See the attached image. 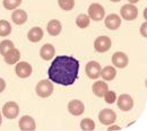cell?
<instances>
[{"instance_id":"1","label":"cell","mask_w":147,"mask_h":131,"mask_svg":"<svg viewBox=\"0 0 147 131\" xmlns=\"http://www.w3.org/2000/svg\"><path fill=\"white\" fill-rule=\"evenodd\" d=\"M79 61L74 56H59L52 61L48 75L50 80L62 86H70L77 80Z\"/></svg>"},{"instance_id":"2","label":"cell","mask_w":147,"mask_h":131,"mask_svg":"<svg viewBox=\"0 0 147 131\" xmlns=\"http://www.w3.org/2000/svg\"><path fill=\"white\" fill-rule=\"evenodd\" d=\"M53 85H52V81L51 80H41L38 81V84L36 85V94L40 97H43V98H47L49 96H51L53 93Z\"/></svg>"},{"instance_id":"3","label":"cell","mask_w":147,"mask_h":131,"mask_svg":"<svg viewBox=\"0 0 147 131\" xmlns=\"http://www.w3.org/2000/svg\"><path fill=\"white\" fill-rule=\"evenodd\" d=\"M104 16H105V10L103 6L97 2H93L88 8V17L92 18L93 20L100 21L104 18Z\"/></svg>"},{"instance_id":"4","label":"cell","mask_w":147,"mask_h":131,"mask_svg":"<svg viewBox=\"0 0 147 131\" xmlns=\"http://www.w3.org/2000/svg\"><path fill=\"white\" fill-rule=\"evenodd\" d=\"M120 14L121 17L126 20H134L138 16V9L134 3H127L120 8Z\"/></svg>"},{"instance_id":"5","label":"cell","mask_w":147,"mask_h":131,"mask_svg":"<svg viewBox=\"0 0 147 131\" xmlns=\"http://www.w3.org/2000/svg\"><path fill=\"white\" fill-rule=\"evenodd\" d=\"M111 45H112L111 38L108 36H98L94 41V49L98 53H104L109 51L111 49Z\"/></svg>"},{"instance_id":"6","label":"cell","mask_w":147,"mask_h":131,"mask_svg":"<svg viewBox=\"0 0 147 131\" xmlns=\"http://www.w3.org/2000/svg\"><path fill=\"white\" fill-rule=\"evenodd\" d=\"M98 120L103 126H110L113 124L117 120V114L111 109H104L98 114Z\"/></svg>"},{"instance_id":"7","label":"cell","mask_w":147,"mask_h":131,"mask_svg":"<svg viewBox=\"0 0 147 131\" xmlns=\"http://www.w3.org/2000/svg\"><path fill=\"white\" fill-rule=\"evenodd\" d=\"M101 64L96 61H91L85 66V73L86 76L91 79H98V77L101 75Z\"/></svg>"},{"instance_id":"8","label":"cell","mask_w":147,"mask_h":131,"mask_svg":"<svg viewBox=\"0 0 147 131\" xmlns=\"http://www.w3.org/2000/svg\"><path fill=\"white\" fill-rule=\"evenodd\" d=\"M2 114L7 119H15L19 114V106L16 102H8L2 107Z\"/></svg>"},{"instance_id":"9","label":"cell","mask_w":147,"mask_h":131,"mask_svg":"<svg viewBox=\"0 0 147 131\" xmlns=\"http://www.w3.org/2000/svg\"><path fill=\"white\" fill-rule=\"evenodd\" d=\"M118 107L121 110V111H130L132 107H134V99L131 98V96L128 94H121L118 98Z\"/></svg>"},{"instance_id":"10","label":"cell","mask_w":147,"mask_h":131,"mask_svg":"<svg viewBox=\"0 0 147 131\" xmlns=\"http://www.w3.org/2000/svg\"><path fill=\"white\" fill-rule=\"evenodd\" d=\"M15 71H16V75L18 76L19 78H27V77L32 75L33 69H32V66L28 62L22 61V62H17Z\"/></svg>"},{"instance_id":"11","label":"cell","mask_w":147,"mask_h":131,"mask_svg":"<svg viewBox=\"0 0 147 131\" xmlns=\"http://www.w3.org/2000/svg\"><path fill=\"white\" fill-rule=\"evenodd\" d=\"M19 129L23 131H33L36 129V123L34 119L30 115H24L19 119Z\"/></svg>"},{"instance_id":"12","label":"cell","mask_w":147,"mask_h":131,"mask_svg":"<svg viewBox=\"0 0 147 131\" xmlns=\"http://www.w3.org/2000/svg\"><path fill=\"white\" fill-rule=\"evenodd\" d=\"M111 61H112L113 66H115L117 68L122 69V68H126L128 66L129 59L127 54L123 53V52H115V53H113Z\"/></svg>"},{"instance_id":"13","label":"cell","mask_w":147,"mask_h":131,"mask_svg":"<svg viewBox=\"0 0 147 131\" xmlns=\"http://www.w3.org/2000/svg\"><path fill=\"white\" fill-rule=\"evenodd\" d=\"M68 111H69L70 114H73L75 116L82 115L84 113V111H85V105L79 99H73L68 104Z\"/></svg>"},{"instance_id":"14","label":"cell","mask_w":147,"mask_h":131,"mask_svg":"<svg viewBox=\"0 0 147 131\" xmlns=\"http://www.w3.org/2000/svg\"><path fill=\"white\" fill-rule=\"evenodd\" d=\"M93 93L95 96L97 97H103L104 94L107 93V91L109 89V86L107 84V81H103V80H97L93 84Z\"/></svg>"},{"instance_id":"15","label":"cell","mask_w":147,"mask_h":131,"mask_svg":"<svg viewBox=\"0 0 147 131\" xmlns=\"http://www.w3.org/2000/svg\"><path fill=\"white\" fill-rule=\"evenodd\" d=\"M55 46H53L52 44H50V43L44 44V45L41 48V50H40V56H41V58H42L43 60H45V61L51 60V59L53 58V56H55Z\"/></svg>"},{"instance_id":"16","label":"cell","mask_w":147,"mask_h":131,"mask_svg":"<svg viewBox=\"0 0 147 131\" xmlns=\"http://www.w3.org/2000/svg\"><path fill=\"white\" fill-rule=\"evenodd\" d=\"M104 24H105L107 28L113 31V30L119 28V26L121 25V18L117 14H110L109 16H107Z\"/></svg>"},{"instance_id":"17","label":"cell","mask_w":147,"mask_h":131,"mask_svg":"<svg viewBox=\"0 0 147 131\" xmlns=\"http://www.w3.org/2000/svg\"><path fill=\"white\" fill-rule=\"evenodd\" d=\"M47 30H48V33L52 36H57L61 33L62 31V26H61V23L58 20V19H52L48 23V26H47Z\"/></svg>"},{"instance_id":"18","label":"cell","mask_w":147,"mask_h":131,"mask_svg":"<svg viewBox=\"0 0 147 131\" xmlns=\"http://www.w3.org/2000/svg\"><path fill=\"white\" fill-rule=\"evenodd\" d=\"M11 20L16 24V25H23L27 21V14L25 10L23 9H16L14 10L13 15H11Z\"/></svg>"},{"instance_id":"19","label":"cell","mask_w":147,"mask_h":131,"mask_svg":"<svg viewBox=\"0 0 147 131\" xmlns=\"http://www.w3.org/2000/svg\"><path fill=\"white\" fill-rule=\"evenodd\" d=\"M5 62L8 63V64H15L16 62H18L19 59H20V52H19L17 49L13 48L9 52H7L5 56Z\"/></svg>"},{"instance_id":"20","label":"cell","mask_w":147,"mask_h":131,"mask_svg":"<svg viewBox=\"0 0 147 131\" xmlns=\"http://www.w3.org/2000/svg\"><path fill=\"white\" fill-rule=\"evenodd\" d=\"M44 33H43V30L41 27H33L28 31L27 33V38L33 42V43H36V42H40L42 38H43Z\"/></svg>"},{"instance_id":"21","label":"cell","mask_w":147,"mask_h":131,"mask_svg":"<svg viewBox=\"0 0 147 131\" xmlns=\"http://www.w3.org/2000/svg\"><path fill=\"white\" fill-rule=\"evenodd\" d=\"M101 77L103 78V80H113L117 76V70L114 67L112 66H107L103 69H101Z\"/></svg>"},{"instance_id":"22","label":"cell","mask_w":147,"mask_h":131,"mask_svg":"<svg viewBox=\"0 0 147 131\" xmlns=\"http://www.w3.org/2000/svg\"><path fill=\"white\" fill-rule=\"evenodd\" d=\"M90 20H91V18L88 17V15L80 14V15H78L76 17V25L79 28H86L90 25Z\"/></svg>"},{"instance_id":"23","label":"cell","mask_w":147,"mask_h":131,"mask_svg":"<svg viewBox=\"0 0 147 131\" xmlns=\"http://www.w3.org/2000/svg\"><path fill=\"white\" fill-rule=\"evenodd\" d=\"M11 33V25L5 19H0V36H7Z\"/></svg>"},{"instance_id":"24","label":"cell","mask_w":147,"mask_h":131,"mask_svg":"<svg viewBox=\"0 0 147 131\" xmlns=\"http://www.w3.org/2000/svg\"><path fill=\"white\" fill-rule=\"evenodd\" d=\"M14 48V43L10 40H3L0 43V54L5 56L7 52H9L11 49Z\"/></svg>"},{"instance_id":"25","label":"cell","mask_w":147,"mask_h":131,"mask_svg":"<svg viewBox=\"0 0 147 131\" xmlns=\"http://www.w3.org/2000/svg\"><path fill=\"white\" fill-rule=\"evenodd\" d=\"M80 128L84 131H92L95 129V122L92 119H88V118L83 119L80 122Z\"/></svg>"},{"instance_id":"26","label":"cell","mask_w":147,"mask_h":131,"mask_svg":"<svg viewBox=\"0 0 147 131\" xmlns=\"http://www.w3.org/2000/svg\"><path fill=\"white\" fill-rule=\"evenodd\" d=\"M22 3V0H3L2 5L7 10H15Z\"/></svg>"},{"instance_id":"27","label":"cell","mask_w":147,"mask_h":131,"mask_svg":"<svg viewBox=\"0 0 147 131\" xmlns=\"http://www.w3.org/2000/svg\"><path fill=\"white\" fill-rule=\"evenodd\" d=\"M58 3L63 10H71L75 6V0H58Z\"/></svg>"},{"instance_id":"28","label":"cell","mask_w":147,"mask_h":131,"mask_svg":"<svg viewBox=\"0 0 147 131\" xmlns=\"http://www.w3.org/2000/svg\"><path fill=\"white\" fill-rule=\"evenodd\" d=\"M104 101L108 103V104H113L114 102H115V99H117V95L115 93L113 92V91H107V93L104 94Z\"/></svg>"},{"instance_id":"29","label":"cell","mask_w":147,"mask_h":131,"mask_svg":"<svg viewBox=\"0 0 147 131\" xmlns=\"http://www.w3.org/2000/svg\"><path fill=\"white\" fill-rule=\"evenodd\" d=\"M146 26L147 24L146 23H144L143 25H142V27H140V33H142V35L144 36V38H146L147 34H146Z\"/></svg>"},{"instance_id":"30","label":"cell","mask_w":147,"mask_h":131,"mask_svg":"<svg viewBox=\"0 0 147 131\" xmlns=\"http://www.w3.org/2000/svg\"><path fill=\"white\" fill-rule=\"evenodd\" d=\"M5 88H6V81L2 78H0V93H2Z\"/></svg>"},{"instance_id":"31","label":"cell","mask_w":147,"mask_h":131,"mask_svg":"<svg viewBox=\"0 0 147 131\" xmlns=\"http://www.w3.org/2000/svg\"><path fill=\"white\" fill-rule=\"evenodd\" d=\"M114 129H115V130H120L119 127H111V128H109V130H114Z\"/></svg>"},{"instance_id":"32","label":"cell","mask_w":147,"mask_h":131,"mask_svg":"<svg viewBox=\"0 0 147 131\" xmlns=\"http://www.w3.org/2000/svg\"><path fill=\"white\" fill-rule=\"evenodd\" d=\"M129 3H136V2H138L139 0H128Z\"/></svg>"},{"instance_id":"33","label":"cell","mask_w":147,"mask_h":131,"mask_svg":"<svg viewBox=\"0 0 147 131\" xmlns=\"http://www.w3.org/2000/svg\"><path fill=\"white\" fill-rule=\"evenodd\" d=\"M1 123H2V115H1V112H0V126H1Z\"/></svg>"},{"instance_id":"34","label":"cell","mask_w":147,"mask_h":131,"mask_svg":"<svg viewBox=\"0 0 147 131\" xmlns=\"http://www.w3.org/2000/svg\"><path fill=\"white\" fill-rule=\"evenodd\" d=\"M112 2H119V1H121V0H110Z\"/></svg>"}]
</instances>
